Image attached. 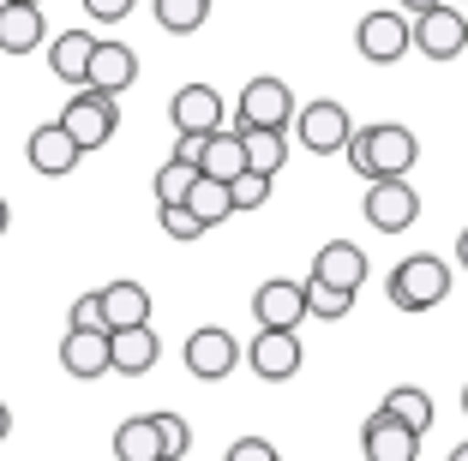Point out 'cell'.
Masks as SVG:
<instances>
[{"label":"cell","instance_id":"6da1fadb","mask_svg":"<svg viewBox=\"0 0 468 461\" xmlns=\"http://www.w3.org/2000/svg\"><path fill=\"white\" fill-rule=\"evenodd\" d=\"M343 156L372 186V180H409V168L420 162V144H414V132L402 120H372V126H355Z\"/></svg>","mask_w":468,"mask_h":461},{"label":"cell","instance_id":"7a4b0ae2","mask_svg":"<svg viewBox=\"0 0 468 461\" xmlns=\"http://www.w3.org/2000/svg\"><path fill=\"white\" fill-rule=\"evenodd\" d=\"M385 294H390L397 312H432V306H444V294H451V264L432 258V252H414V258H402L397 270H390Z\"/></svg>","mask_w":468,"mask_h":461},{"label":"cell","instance_id":"3957f363","mask_svg":"<svg viewBox=\"0 0 468 461\" xmlns=\"http://www.w3.org/2000/svg\"><path fill=\"white\" fill-rule=\"evenodd\" d=\"M294 114H301V102H294V90L282 79H252L247 90L234 96V126L240 132H289Z\"/></svg>","mask_w":468,"mask_h":461},{"label":"cell","instance_id":"277c9868","mask_svg":"<svg viewBox=\"0 0 468 461\" xmlns=\"http://www.w3.org/2000/svg\"><path fill=\"white\" fill-rule=\"evenodd\" d=\"M294 138H301L313 156H343L348 138H355V120H348V109L336 96H318V102H306V109L294 114Z\"/></svg>","mask_w":468,"mask_h":461},{"label":"cell","instance_id":"5b68a950","mask_svg":"<svg viewBox=\"0 0 468 461\" xmlns=\"http://www.w3.org/2000/svg\"><path fill=\"white\" fill-rule=\"evenodd\" d=\"M60 126L72 132L79 150H102L114 132H121V109H114V96H102V90H79V96H67Z\"/></svg>","mask_w":468,"mask_h":461},{"label":"cell","instance_id":"8992f818","mask_svg":"<svg viewBox=\"0 0 468 461\" xmlns=\"http://www.w3.org/2000/svg\"><path fill=\"white\" fill-rule=\"evenodd\" d=\"M409 25H414V18L402 13V6H385V13H367V18H360V30H355V48L372 60V67H397V60L414 48Z\"/></svg>","mask_w":468,"mask_h":461},{"label":"cell","instance_id":"52a82bcc","mask_svg":"<svg viewBox=\"0 0 468 461\" xmlns=\"http://www.w3.org/2000/svg\"><path fill=\"white\" fill-rule=\"evenodd\" d=\"M360 216L378 234H409L414 216H420V192H414L409 180H372L367 198H360Z\"/></svg>","mask_w":468,"mask_h":461},{"label":"cell","instance_id":"ba28073f","mask_svg":"<svg viewBox=\"0 0 468 461\" xmlns=\"http://www.w3.org/2000/svg\"><path fill=\"white\" fill-rule=\"evenodd\" d=\"M409 37H414V48H420L427 60H456L468 48V13L444 0V6H432V13L414 18Z\"/></svg>","mask_w":468,"mask_h":461},{"label":"cell","instance_id":"9c48e42d","mask_svg":"<svg viewBox=\"0 0 468 461\" xmlns=\"http://www.w3.org/2000/svg\"><path fill=\"white\" fill-rule=\"evenodd\" d=\"M180 360H186V372H193V378L222 383V378H234V366H240L247 353H240V341H234L222 324H205V330H193V336H186V353H180Z\"/></svg>","mask_w":468,"mask_h":461},{"label":"cell","instance_id":"30bf717a","mask_svg":"<svg viewBox=\"0 0 468 461\" xmlns=\"http://www.w3.org/2000/svg\"><path fill=\"white\" fill-rule=\"evenodd\" d=\"M252 318H259V330H301L306 324V282L271 276V282L252 294Z\"/></svg>","mask_w":468,"mask_h":461},{"label":"cell","instance_id":"8fae6325","mask_svg":"<svg viewBox=\"0 0 468 461\" xmlns=\"http://www.w3.org/2000/svg\"><path fill=\"white\" fill-rule=\"evenodd\" d=\"M168 120H175V132H217V126H229V109H222V96L210 90V84H180L175 96H168Z\"/></svg>","mask_w":468,"mask_h":461},{"label":"cell","instance_id":"7c38bea8","mask_svg":"<svg viewBox=\"0 0 468 461\" xmlns=\"http://www.w3.org/2000/svg\"><path fill=\"white\" fill-rule=\"evenodd\" d=\"M138 84V48L133 42H114V37H97V55H90V79L84 90H102V96H121Z\"/></svg>","mask_w":468,"mask_h":461},{"label":"cell","instance_id":"4fadbf2b","mask_svg":"<svg viewBox=\"0 0 468 461\" xmlns=\"http://www.w3.org/2000/svg\"><path fill=\"white\" fill-rule=\"evenodd\" d=\"M247 366L259 372L264 383H289L301 372V336L294 330H259L247 348Z\"/></svg>","mask_w":468,"mask_h":461},{"label":"cell","instance_id":"5bb4252c","mask_svg":"<svg viewBox=\"0 0 468 461\" xmlns=\"http://www.w3.org/2000/svg\"><path fill=\"white\" fill-rule=\"evenodd\" d=\"M25 156H30V168H37L42 180H67L72 168H79V156H84V150L72 144V132H67L60 120H42L37 132H30Z\"/></svg>","mask_w":468,"mask_h":461},{"label":"cell","instance_id":"9a60e30c","mask_svg":"<svg viewBox=\"0 0 468 461\" xmlns=\"http://www.w3.org/2000/svg\"><path fill=\"white\" fill-rule=\"evenodd\" d=\"M60 372L79 383H97L114 372L109 360V330H67V341H60Z\"/></svg>","mask_w":468,"mask_h":461},{"label":"cell","instance_id":"2e32d148","mask_svg":"<svg viewBox=\"0 0 468 461\" xmlns=\"http://www.w3.org/2000/svg\"><path fill=\"white\" fill-rule=\"evenodd\" d=\"M360 449H367V461H414L420 456V432L378 407V414L360 425Z\"/></svg>","mask_w":468,"mask_h":461},{"label":"cell","instance_id":"e0dca14e","mask_svg":"<svg viewBox=\"0 0 468 461\" xmlns=\"http://www.w3.org/2000/svg\"><path fill=\"white\" fill-rule=\"evenodd\" d=\"M109 360L121 378H144V372L163 360V341H156L151 324H133V330H109Z\"/></svg>","mask_w":468,"mask_h":461},{"label":"cell","instance_id":"ac0fdd59","mask_svg":"<svg viewBox=\"0 0 468 461\" xmlns=\"http://www.w3.org/2000/svg\"><path fill=\"white\" fill-rule=\"evenodd\" d=\"M313 282H331V288H360L367 282V252L355 240H324L313 252Z\"/></svg>","mask_w":468,"mask_h":461},{"label":"cell","instance_id":"d6986e66","mask_svg":"<svg viewBox=\"0 0 468 461\" xmlns=\"http://www.w3.org/2000/svg\"><path fill=\"white\" fill-rule=\"evenodd\" d=\"M102 294V330H133V324H151V288L144 282H109L97 288Z\"/></svg>","mask_w":468,"mask_h":461},{"label":"cell","instance_id":"ffe728a7","mask_svg":"<svg viewBox=\"0 0 468 461\" xmlns=\"http://www.w3.org/2000/svg\"><path fill=\"white\" fill-rule=\"evenodd\" d=\"M90 55H97V37H90V30H60L55 48H48V72H55L60 84H72V90H84Z\"/></svg>","mask_w":468,"mask_h":461},{"label":"cell","instance_id":"44dd1931","mask_svg":"<svg viewBox=\"0 0 468 461\" xmlns=\"http://www.w3.org/2000/svg\"><path fill=\"white\" fill-rule=\"evenodd\" d=\"M247 168V150H240V132L234 126H217V132H205V150H198V174L205 180H222V186H234V174Z\"/></svg>","mask_w":468,"mask_h":461},{"label":"cell","instance_id":"7402d4cb","mask_svg":"<svg viewBox=\"0 0 468 461\" xmlns=\"http://www.w3.org/2000/svg\"><path fill=\"white\" fill-rule=\"evenodd\" d=\"M42 48V6H0V55H37Z\"/></svg>","mask_w":468,"mask_h":461},{"label":"cell","instance_id":"603a6c76","mask_svg":"<svg viewBox=\"0 0 468 461\" xmlns=\"http://www.w3.org/2000/svg\"><path fill=\"white\" fill-rule=\"evenodd\" d=\"M385 414H397L402 425H414V432H432V420H439V407H432V395L420 390V383H397V390H385Z\"/></svg>","mask_w":468,"mask_h":461},{"label":"cell","instance_id":"cb8c5ba5","mask_svg":"<svg viewBox=\"0 0 468 461\" xmlns=\"http://www.w3.org/2000/svg\"><path fill=\"white\" fill-rule=\"evenodd\" d=\"M114 461H163V437H156L151 414H138L114 432Z\"/></svg>","mask_w":468,"mask_h":461},{"label":"cell","instance_id":"d4e9b609","mask_svg":"<svg viewBox=\"0 0 468 461\" xmlns=\"http://www.w3.org/2000/svg\"><path fill=\"white\" fill-rule=\"evenodd\" d=\"M240 132V126H234ZM289 132H240V150H247V168L252 174H282V162H289V144H282Z\"/></svg>","mask_w":468,"mask_h":461},{"label":"cell","instance_id":"484cf974","mask_svg":"<svg viewBox=\"0 0 468 461\" xmlns=\"http://www.w3.org/2000/svg\"><path fill=\"white\" fill-rule=\"evenodd\" d=\"M186 210H193L205 228H217V222H229V216H234V192L222 186V180H205V174H198V180H193V192H186Z\"/></svg>","mask_w":468,"mask_h":461},{"label":"cell","instance_id":"4316f807","mask_svg":"<svg viewBox=\"0 0 468 461\" xmlns=\"http://www.w3.org/2000/svg\"><path fill=\"white\" fill-rule=\"evenodd\" d=\"M151 6H156V25H163L168 37H193L210 18V0H151Z\"/></svg>","mask_w":468,"mask_h":461},{"label":"cell","instance_id":"83f0119b","mask_svg":"<svg viewBox=\"0 0 468 461\" xmlns=\"http://www.w3.org/2000/svg\"><path fill=\"white\" fill-rule=\"evenodd\" d=\"M355 312V288H331V282H313L306 276V318H324V324H336V318Z\"/></svg>","mask_w":468,"mask_h":461},{"label":"cell","instance_id":"f1b7e54d","mask_svg":"<svg viewBox=\"0 0 468 461\" xmlns=\"http://www.w3.org/2000/svg\"><path fill=\"white\" fill-rule=\"evenodd\" d=\"M193 180H198V168H193V162H180V156H168V162L156 168L151 192H156V204H186V192H193Z\"/></svg>","mask_w":468,"mask_h":461},{"label":"cell","instance_id":"f546056e","mask_svg":"<svg viewBox=\"0 0 468 461\" xmlns=\"http://www.w3.org/2000/svg\"><path fill=\"white\" fill-rule=\"evenodd\" d=\"M156 437H163V461H180L186 449H193V425L180 420V414H151Z\"/></svg>","mask_w":468,"mask_h":461},{"label":"cell","instance_id":"4dcf8cb0","mask_svg":"<svg viewBox=\"0 0 468 461\" xmlns=\"http://www.w3.org/2000/svg\"><path fill=\"white\" fill-rule=\"evenodd\" d=\"M271 186L276 180L271 174H252V168H240V174H234V210H264V204H271Z\"/></svg>","mask_w":468,"mask_h":461},{"label":"cell","instance_id":"1f68e13d","mask_svg":"<svg viewBox=\"0 0 468 461\" xmlns=\"http://www.w3.org/2000/svg\"><path fill=\"white\" fill-rule=\"evenodd\" d=\"M156 222H163V234H168V240H180V246H193L198 234H205V222H198L186 204H163V210H156Z\"/></svg>","mask_w":468,"mask_h":461},{"label":"cell","instance_id":"d6a6232c","mask_svg":"<svg viewBox=\"0 0 468 461\" xmlns=\"http://www.w3.org/2000/svg\"><path fill=\"white\" fill-rule=\"evenodd\" d=\"M222 461H282V456H276V444H271V437H234Z\"/></svg>","mask_w":468,"mask_h":461},{"label":"cell","instance_id":"836d02e7","mask_svg":"<svg viewBox=\"0 0 468 461\" xmlns=\"http://www.w3.org/2000/svg\"><path fill=\"white\" fill-rule=\"evenodd\" d=\"M72 330H102V294H79L72 299Z\"/></svg>","mask_w":468,"mask_h":461},{"label":"cell","instance_id":"e575fe53","mask_svg":"<svg viewBox=\"0 0 468 461\" xmlns=\"http://www.w3.org/2000/svg\"><path fill=\"white\" fill-rule=\"evenodd\" d=\"M84 13L97 18V25H121V18L133 13V0H84Z\"/></svg>","mask_w":468,"mask_h":461},{"label":"cell","instance_id":"d590c367","mask_svg":"<svg viewBox=\"0 0 468 461\" xmlns=\"http://www.w3.org/2000/svg\"><path fill=\"white\" fill-rule=\"evenodd\" d=\"M397 6H402L409 18H420V13H432V6H444V0H397Z\"/></svg>","mask_w":468,"mask_h":461},{"label":"cell","instance_id":"8d00e7d4","mask_svg":"<svg viewBox=\"0 0 468 461\" xmlns=\"http://www.w3.org/2000/svg\"><path fill=\"white\" fill-rule=\"evenodd\" d=\"M6 437H13V407L0 402V444H6Z\"/></svg>","mask_w":468,"mask_h":461},{"label":"cell","instance_id":"74e56055","mask_svg":"<svg viewBox=\"0 0 468 461\" xmlns=\"http://www.w3.org/2000/svg\"><path fill=\"white\" fill-rule=\"evenodd\" d=\"M456 264H463V270H468V228L456 234Z\"/></svg>","mask_w":468,"mask_h":461},{"label":"cell","instance_id":"f35d334b","mask_svg":"<svg viewBox=\"0 0 468 461\" xmlns=\"http://www.w3.org/2000/svg\"><path fill=\"white\" fill-rule=\"evenodd\" d=\"M444 461H468V444H456V449H451V456H444Z\"/></svg>","mask_w":468,"mask_h":461},{"label":"cell","instance_id":"ab89813d","mask_svg":"<svg viewBox=\"0 0 468 461\" xmlns=\"http://www.w3.org/2000/svg\"><path fill=\"white\" fill-rule=\"evenodd\" d=\"M6 222H13V210H6V198H0V234H6Z\"/></svg>","mask_w":468,"mask_h":461},{"label":"cell","instance_id":"60d3db41","mask_svg":"<svg viewBox=\"0 0 468 461\" xmlns=\"http://www.w3.org/2000/svg\"><path fill=\"white\" fill-rule=\"evenodd\" d=\"M463 414H468V383H463Z\"/></svg>","mask_w":468,"mask_h":461},{"label":"cell","instance_id":"b9f144b4","mask_svg":"<svg viewBox=\"0 0 468 461\" xmlns=\"http://www.w3.org/2000/svg\"><path fill=\"white\" fill-rule=\"evenodd\" d=\"M18 6H42V0H18Z\"/></svg>","mask_w":468,"mask_h":461},{"label":"cell","instance_id":"7bdbcfd3","mask_svg":"<svg viewBox=\"0 0 468 461\" xmlns=\"http://www.w3.org/2000/svg\"><path fill=\"white\" fill-rule=\"evenodd\" d=\"M0 6H13V0H0Z\"/></svg>","mask_w":468,"mask_h":461},{"label":"cell","instance_id":"ee69618b","mask_svg":"<svg viewBox=\"0 0 468 461\" xmlns=\"http://www.w3.org/2000/svg\"><path fill=\"white\" fill-rule=\"evenodd\" d=\"M451 6H463V0H451Z\"/></svg>","mask_w":468,"mask_h":461}]
</instances>
